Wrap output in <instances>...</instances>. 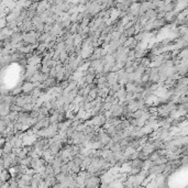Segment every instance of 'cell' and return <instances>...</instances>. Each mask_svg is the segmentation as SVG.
Segmentation results:
<instances>
[{
  "instance_id": "3",
  "label": "cell",
  "mask_w": 188,
  "mask_h": 188,
  "mask_svg": "<svg viewBox=\"0 0 188 188\" xmlns=\"http://www.w3.org/2000/svg\"><path fill=\"white\" fill-rule=\"evenodd\" d=\"M135 32V27H131L130 29H127V30L124 31V35H127V36H130V35H132Z\"/></svg>"
},
{
  "instance_id": "4",
  "label": "cell",
  "mask_w": 188,
  "mask_h": 188,
  "mask_svg": "<svg viewBox=\"0 0 188 188\" xmlns=\"http://www.w3.org/2000/svg\"><path fill=\"white\" fill-rule=\"evenodd\" d=\"M38 188H50V187H48V184L45 183V181H42L41 183H40V185H39Z\"/></svg>"
},
{
  "instance_id": "2",
  "label": "cell",
  "mask_w": 188,
  "mask_h": 188,
  "mask_svg": "<svg viewBox=\"0 0 188 188\" xmlns=\"http://www.w3.org/2000/svg\"><path fill=\"white\" fill-rule=\"evenodd\" d=\"M35 87H36V84H34V82H27V84H24V85L22 86V89H23L24 92H31Z\"/></svg>"
},
{
  "instance_id": "1",
  "label": "cell",
  "mask_w": 188,
  "mask_h": 188,
  "mask_svg": "<svg viewBox=\"0 0 188 188\" xmlns=\"http://www.w3.org/2000/svg\"><path fill=\"white\" fill-rule=\"evenodd\" d=\"M100 185H101V178L97 175H92L91 177L85 181V188H99Z\"/></svg>"
}]
</instances>
